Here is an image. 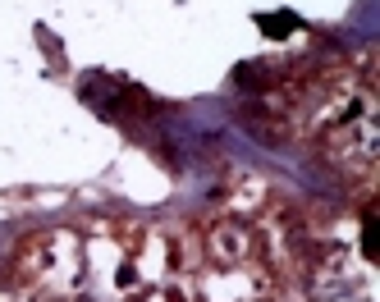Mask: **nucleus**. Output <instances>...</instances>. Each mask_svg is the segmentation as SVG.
Instances as JSON below:
<instances>
[{"mask_svg": "<svg viewBox=\"0 0 380 302\" xmlns=\"http://www.w3.org/2000/svg\"><path fill=\"white\" fill-rule=\"evenodd\" d=\"M294 28H298V19H289V14H284V19L261 14V33H271V37H284V33H294Z\"/></svg>", "mask_w": 380, "mask_h": 302, "instance_id": "1", "label": "nucleus"}, {"mask_svg": "<svg viewBox=\"0 0 380 302\" xmlns=\"http://www.w3.org/2000/svg\"><path fill=\"white\" fill-rule=\"evenodd\" d=\"M367 252H371V257H376V216L367 220Z\"/></svg>", "mask_w": 380, "mask_h": 302, "instance_id": "2", "label": "nucleus"}]
</instances>
